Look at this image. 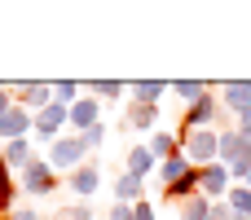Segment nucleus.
Returning <instances> with one entry per match:
<instances>
[{"mask_svg":"<svg viewBox=\"0 0 251 220\" xmlns=\"http://www.w3.org/2000/svg\"><path fill=\"white\" fill-rule=\"evenodd\" d=\"M44 159H49V168L66 181L75 168H84V163H88V150H84V141H79L75 132H66V137H57V141L49 146V154H44Z\"/></svg>","mask_w":251,"mask_h":220,"instance_id":"f257e3e1","label":"nucleus"},{"mask_svg":"<svg viewBox=\"0 0 251 220\" xmlns=\"http://www.w3.org/2000/svg\"><path fill=\"white\" fill-rule=\"evenodd\" d=\"M221 150V128H203V132H181V154L190 159V168H212Z\"/></svg>","mask_w":251,"mask_h":220,"instance_id":"f03ea898","label":"nucleus"},{"mask_svg":"<svg viewBox=\"0 0 251 220\" xmlns=\"http://www.w3.org/2000/svg\"><path fill=\"white\" fill-rule=\"evenodd\" d=\"M57 185H62V176L49 168V159H35L26 172H18V190L31 198H49V194H57Z\"/></svg>","mask_w":251,"mask_h":220,"instance_id":"7ed1b4c3","label":"nucleus"},{"mask_svg":"<svg viewBox=\"0 0 251 220\" xmlns=\"http://www.w3.org/2000/svg\"><path fill=\"white\" fill-rule=\"evenodd\" d=\"M221 115H225L221 97H216V93H207V97H199L194 106H185L181 132H203V128H216V123H221Z\"/></svg>","mask_w":251,"mask_h":220,"instance_id":"20e7f679","label":"nucleus"},{"mask_svg":"<svg viewBox=\"0 0 251 220\" xmlns=\"http://www.w3.org/2000/svg\"><path fill=\"white\" fill-rule=\"evenodd\" d=\"M13 97H18L22 110L40 115L44 106H53V84H49V79H18V84H13Z\"/></svg>","mask_w":251,"mask_h":220,"instance_id":"39448f33","label":"nucleus"},{"mask_svg":"<svg viewBox=\"0 0 251 220\" xmlns=\"http://www.w3.org/2000/svg\"><path fill=\"white\" fill-rule=\"evenodd\" d=\"M229 190H234V176H229V168H225V163L199 168V194H203V198L225 203V198H229Z\"/></svg>","mask_w":251,"mask_h":220,"instance_id":"423d86ee","label":"nucleus"},{"mask_svg":"<svg viewBox=\"0 0 251 220\" xmlns=\"http://www.w3.org/2000/svg\"><path fill=\"white\" fill-rule=\"evenodd\" d=\"M66 190H71V194H75L79 203H93V194L101 190V168H97V163L88 159L84 168H75V172L66 176Z\"/></svg>","mask_w":251,"mask_h":220,"instance_id":"0eeeda50","label":"nucleus"},{"mask_svg":"<svg viewBox=\"0 0 251 220\" xmlns=\"http://www.w3.org/2000/svg\"><path fill=\"white\" fill-rule=\"evenodd\" d=\"M243 159H251V141L238 132V128H221V150H216V163L234 168V163H243Z\"/></svg>","mask_w":251,"mask_h":220,"instance_id":"6e6552de","label":"nucleus"},{"mask_svg":"<svg viewBox=\"0 0 251 220\" xmlns=\"http://www.w3.org/2000/svg\"><path fill=\"white\" fill-rule=\"evenodd\" d=\"M216 97H221L225 115H243L251 106V79H225V84H216Z\"/></svg>","mask_w":251,"mask_h":220,"instance_id":"1a4fd4ad","label":"nucleus"},{"mask_svg":"<svg viewBox=\"0 0 251 220\" xmlns=\"http://www.w3.org/2000/svg\"><path fill=\"white\" fill-rule=\"evenodd\" d=\"M31 128H35V115L22 110V106H13L9 115H0V146H4V141H22V137H31Z\"/></svg>","mask_w":251,"mask_h":220,"instance_id":"9d476101","label":"nucleus"},{"mask_svg":"<svg viewBox=\"0 0 251 220\" xmlns=\"http://www.w3.org/2000/svg\"><path fill=\"white\" fill-rule=\"evenodd\" d=\"M93 123H101V101H97L93 93H84V97L71 106V132L79 137V132H88Z\"/></svg>","mask_w":251,"mask_h":220,"instance_id":"9b49d317","label":"nucleus"},{"mask_svg":"<svg viewBox=\"0 0 251 220\" xmlns=\"http://www.w3.org/2000/svg\"><path fill=\"white\" fill-rule=\"evenodd\" d=\"M168 93H172L168 79H132L128 84V101H141V106H159Z\"/></svg>","mask_w":251,"mask_h":220,"instance_id":"f8f14e48","label":"nucleus"},{"mask_svg":"<svg viewBox=\"0 0 251 220\" xmlns=\"http://www.w3.org/2000/svg\"><path fill=\"white\" fill-rule=\"evenodd\" d=\"M124 172H132V176H150V172H159V159L150 154V146L146 141H137V146H128V154H124Z\"/></svg>","mask_w":251,"mask_h":220,"instance_id":"ddd939ff","label":"nucleus"},{"mask_svg":"<svg viewBox=\"0 0 251 220\" xmlns=\"http://www.w3.org/2000/svg\"><path fill=\"white\" fill-rule=\"evenodd\" d=\"M4 163L13 168V176L26 172V168L35 163V141H31V137H22V141H4Z\"/></svg>","mask_w":251,"mask_h":220,"instance_id":"4468645a","label":"nucleus"},{"mask_svg":"<svg viewBox=\"0 0 251 220\" xmlns=\"http://www.w3.org/2000/svg\"><path fill=\"white\" fill-rule=\"evenodd\" d=\"M110 194H115V203H146V181L132 176V172H119L115 185H110Z\"/></svg>","mask_w":251,"mask_h":220,"instance_id":"2eb2a0df","label":"nucleus"},{"mask_svg":"<svg viewBox=\"0 0 251 220\" xmlns=\"http://www.w3.org/2000/svg\"><path fill=\"white\" fill-rule=\"evenodd\" d=\"M146 146H150V154L163 163V159H172V154H181V132H168V128H154L150 137H146Z\"/></svg>","mask_w":251,"mask_h":220,"instance_id":"dca6fc26","label":"nucleus"},{"mask_svg":"<svg viewBox=\"0 0 251 220\" xmlns=\"http://www.w3.org/2000/svg\"><path fill=\"white\" fill-rule=\"evenodd\" d=\"M132 132H154V123H159V106H141V101H128V119H124Z\"/></svg>","mask_w":251,"mask_h":220,"instance_id":"f3484780","label":"nucleus"},{"mask_svg":"<svg viewBox=\"0 0 251 220\" xmlns=\"http://www.w3.org/2000/svg\"><path fill=\"white\" fill-rule=\"evenodd\" d=\"M84 93H93L97 101H128V84H119V79H88Z\"/></svg>","mask_w":251,"mask_h":220,"instance_id":"a211bd4d","label":"nucleus"},{"mask_svg":"<svg viewBox=\"0 0 251 220\" xmlns=\"http://www.w3.org/2000/svg\"><path fill=\"white\" fill-rule=\"evenodd\" d=\"M207 93H216L212 84H203V79H172V97L176 101H185V106H194L199 97H207Z\"/></svg>","mask_w":251,"mask_h":220,"instance_id":"6ab92c4d","label":"nucleus"},{"mask_svg":"<svg viewBox=\"0 0 251 220\" xmlns=\"http://www.w3.org/2000/svg\"><path fill=\"white\" fill-rule=\"evenodd\" d=\"M185 172H194L185 154H172V159H163V163H159V181H163V190H168V185H176Z\"/></svg>","mask_w":251,"mask_h":220,"instance_id":"aec40b11","label":"nucleus"},{"mask_svg":"<svg viewBox=\"0 0 251 220\" xmlns=\"http://www.w3.org/2000/svg\"><path fill=\"white\" fill-rule=\"evenodd\" d=\"M207 212H212V198H203V194L176 203V220H207Z\"/></svg>","mask_w":251,"mask_h":220,"instance_id":"412c9836","label":"nucleus"},{"mask_svg":"<svg viewBox=\"0 0 251 220\" xmlns=\"http://www.w3.org/2000/svg\"><path fill=\"white\" fill-rule=\"evenodd\" d=\"M79 97H84V84H79V79H57V84H53V101L75 106Z\"/></svg>","mask_w":251,"mask_h":220,"instance_id":"4be33fe9","label":"nucleus"},{"mask_svg":"<svg viewBox=\"0 0 251 220\" xmlns=\"http://www.w3.org/2000/svg\"><path fill=\"white\" fill-rule=\"evenodd\" d=\"M225 203H229V212H234V216H243V220H251V190H247V185H234V190H229V198H225Z\"/></svg>","mask_w":251,"mask_h":220,"instance_id":"5701e85b","label":"nucleus"},{"mask_svg":"<svg viewBox=\"0 0 251 220\" xmlns=\"http://www.w3.org/2000/svg\"><path fill=\"white\" fill-rule=\"evenodd\" d=\"M106 137H110V128H106V119H101V123H93L88 132H79V141H84V150H88V154H97V150L106 146Z\"/></svg>","mask_w":251,"mask_h":220,"instance_id":"b1692460","label":"nucleus"},{"mask_svg":"<svg viewBox=\"0 0 251 220\" xmlns=\"http://www.w3.org/2000/svg\"><path fill=\"white\" fill-rule=\"evenodd\" d=\"M53 220H97V207H93V203H79V198H75L71 207H57V216H53Z\"/></svg>","mask_w":251,"mask_h":220,"instance_id":"393cba45","label":"nucleus"},{"mask_svg":"<svg viewBox=\"0 0 251 220\" xmlns=\"http://www.w3.org/2000/svg\"><path fill=\"white\" fill-rule=\"evenodd\" d=\"M106 220H137V203H110Z\"/></svg>","mask_w":251,"mask_h":220,"instance_id":"a878e982","label":"nucleus"},{"mask_svg":"<svg viewBox=\"0 0 251 220\" xmlns=\"http://www.w3.org/2000/svg\"><path fill=\"white\" fill-rule=\"evenodd\" d=\"M0 220H40V212L35 207H13L9 216H0Z\"/></svg>","mask_w":251,"mask_h":220,"instance_id":"bb28decb","label":"nucleus"},{"mask_svg":"<svg viewBox=\"0 0 251 220\" xmlns=\"http://www.w3.org/2000/svg\"><path fill=\"white\" fill-rule=\"evenodd\" d=\"M207 220H234V212H229V203H212V212H207Z\"/></svg>","mask_w":251,"mask_h":220,"instance_id":"cd10ccee","label":"nucleus"},{"mask_svg":"<svg viewBox=\"0 0 251 220\" xmlns=\"http://www.w3.org/2000/svg\"><path fill=\"white\" fill-rule=\"evenodd\" d=\"M137 220H159L154 216V203H137Z\"/></svg>","mask_w":251,"mask_h":220,"instance_id":"c85d7f7f","label":"nucleus"},{"mask_svg":"<svg viewBox=\"0 0 251 220\" xmlns=\"http://www.w3.org/2000/svg\"><path fill=\"white\" fill-rule=\"evenodd\" d=\"M40 220H53V216H40Z\"/></svg>","mask_w":251,"mask_h":220,"instance_id":"c756f323","label":"nucleus"}]
</instances>
